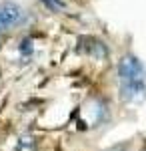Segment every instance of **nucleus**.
Returning a JSON list of instances; mask_svg holds the SVG:
<instances>
[{
    "instance_id": "f257e3e1",
    "label": "nucleus",
    "mask_w": 146,
    "mask_h": 151,
    "mask_svg": "<svg viewBox=\"0 0 146 151\" xmlns=\"http://www.w3.org/2000/svg\"><path fill=\"white\" fill-rule=\"evenodd\" d=\"M120 75V95L128 103H138L146 99V69L136 57H124L118 65Z\"/></svg>"
},
{
    "instance_id": "f03ea898",
    "label": "nucleus",
    "mask_w": 146,
    "mask_h": 151,
    "mask_svg": "<svg viewBox=\"0 0 146 151\" xmlns=\"http://www.w3.org/2000/svg\"><path fill=\"white\" fill-rule=\"evenodd\" d=\"M28 20V14L18 2L2 0L0 2V32H10L14 28H20Z\"/></svg>"
}]
</instances>
